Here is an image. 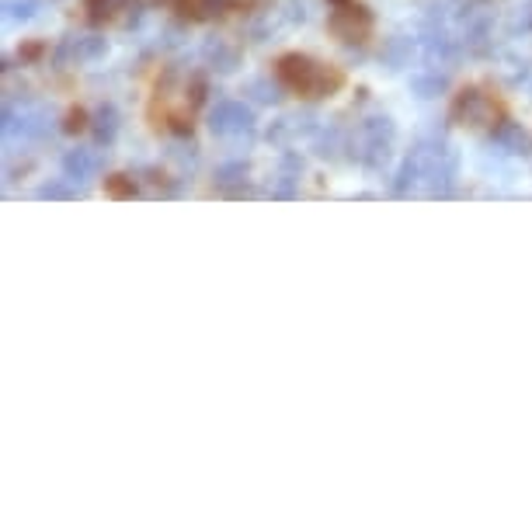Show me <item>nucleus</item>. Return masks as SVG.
Wrapping results in <instances>:
<instances>
[{
	"mask_svg": "<svg viewBox=\"0 0 532 532\" xmlns=\"http://www.w3.org/2000/svg\"><path fill=\"white\" fill-rule=\"evenodd\" d=\"M275 77L279 83L292 91V94H303V98H330L341 91L345 74L324 63V60H314L306 52H286L279 63H275Z\"/></svg>",
	"mask_w": 532,
	"mask_h": 532,
	"instance_id": "obj_1",
	"label": "nucleus"
},
{
	"mask_svg": "<svg viewBox=\"0 0 532 532\" xmlns=\"http://www.w3.org/2000/svg\"><path fill=\"white\" fill-rule=\"evenodd\" d=\"M452 123L466 129H497L504 123V108L494 101V94L480 87H466L452 98Z\"/></svg>",
	"mask_w": 532,
	"mask_h": 532,
	"instance_id": "obj_2",
	"label": "nucleus"
},
{
	"mask_svg": "<svg viewBox=\"0 0 532 532\" xmlns=\"http://www.w3.org/2000/svg\"><path fill=\"white\" fill-rule=\"evenodd\" d=\"M390 143H393V123L386 115H372L366 123L355 129L352 136V147H355V157L369 167H383L390 157Z\"/></svg>",
	"mask_w": 532,
	"mask_h": 532,
	"instance_id": "obj_3",
	"label": "nucleus"
},
{
	"mask_svg": "<svg viewBox=\"0 0 532 532\" xmlns=\"http://www.w3.org/2000/svg\"><path fill=\"white\" fill-rule=\"evenodd\" d=\"M328 28L330 36L341 42H366L372 36V14L362 4H341L330 11Z\"/></svg>",
	"mask_w": 532,
	"mask_h": 532,
	"instance_id": "obj_4",
	"label": "nucleus"
},
{
	"mask_svg": "<svg viewBox=\"0 0 532 532\" xmlns=\"http://www.w3.org/2000/svg\"><path fill=\"white\" fill-rule=\"evenodd\" d=\"M209 129L216 136H244L254 129V112L244 101H219L209 115Z\"/></svg>",
	"mask_w": 532,
	"mask_h": 532,
	"instance_id": "obj_5",
	"label": "nucleus"
},
{
	"mask_svg": "<svg viewBox=\"0 0 532 532\" xmlns=\"http://www.w3.org/2000/svg\"><path fill=\"white\" fill-rule=\"evenodd\" d=\"M101 171V157L94 150H70L63 157V178L70 181H91Z\"/></svg>",
	"mask_w": 532,
	"mask_h": 532,
	"instance_id": "obj_6",
	"label": "nucleus"
},
{
	"mask_svg": "<svg viewBox=\"0 0 532 532\" xmlns=\"http://www.w3.org/2000/svg\"><path fill=\"white\" fill-rule=\"evenodd\" d=\"M491 147H501V154H522V150H526V132H522L519 125L501 123L494 129Z\"/></svg>",
	"mask_w": 532,
	"mask_h": 532,
	"instance_id": "obj_7",
	"label": "nucleus"
},
{
	"mask_svg": "<svg viewBox=\"0 0 532 532\" xmlns=\"http://www.w3.org/2000/svg\"><path fill=\"white\" fill-rule=\"evenodd\" d=\"M94 136H98V143H112L115 136H119V112L112 108V105H101L98 112H94Z\"/></svg>",
	"mask_w": 532,
	"mask_h": 532,
	"instance_id": "obj_8",
	"label": "nucleus"
},
{
	"mask_svg": "<svg viewBox=\"0 0 532 532\" xmlns=\"http://www.w3.org/2000/svg\"><path fill=\"white\" fill-rule=\"evenodd\" d=\"M205 60H209V63H216V70H237L241 52H237V49H230V45L209 42V45H205Z\"/></svg>",
	"mask_w": 532,
	"mask_h": 532,
	"instance_id": "obj_9",
	"label": "nucleus"
},
{
	"mask_svg": "<svg viewBox=\"0 0 532 532\" xmlns=\"http://www.w3.org/2000/svg\"><path fill=\"white\" fill-rule=\"evenodd\" d=\"M67 52H70L77 63H87V60H94V56H101V52H105V39L87 36V39L70 42V45H67Z\"/></svg>",
	"mask_w": 532,
	"mask_h": 532,
	"instance_id": "obj_10",
	"label": "nucleus"
},
{
	"mask_svg": "<svg viewBox=\"0 0 532 532\" xmlns=\"http://www.w3.org/2000/svg\"><path fill=\"white\" fill-rule=\"evenodd\" d=\"M410 56H414V42L410 39H393L386 45V63H390V70H404L410 63Z\"/></svg>",
	"mask_w": 532,
	"mask_h": 532,
	"instance_id": "obj_11",
	"label": "nucleus"
},
{
	"mask_svg": "<svg viewBox=\"0 0 532 532\" xmlns=\"http://www.w3.org/2000/svg\"><path fill=\"white\" fill-rule=\"evenodd\" d=\"M442 87H446V70L439 74V67H435V70H428V74H421V77H414V91H417V98H435Z\"/></svg>",
	"mask_w": 532,
	"mask_h": 532,
	"instance_id": "obj_12",
	"label": "nucleus"
},
{
	"mask_svg": "<svg viewBox=\"0 0 532 532\" xmlns=\"http://www.w3.org/2000/svg\"><path fill=\"white\" fill-rule=\"evenodd\" d=\"M4 14L11 21H28L39 14V0H4Z\"/></svg>",
	"mask_w": 532,
	"mask_h": 532,
	"instance_id": "obj_13",
	"label": "nucleus"
},
{
	"mask_svg": "<svg viewBox=\"0 0 532 532\" xmlns=\"http://www.w3.org/2000/svg\"><path fill=\"white\" fill-rule=\"evenodd\" d=\"M181 7H185L188 18H212V14H219L223 0H185Z\"/></svg>",
	"mask_w": 532,
	"mask_h": 532,
	"instance_id": "obj_14",
	"label": "nucleus"
},
{
	"mask_svg": "<svg viewBox=\"0 0 532 532\" xmlns=\"http://www.w3.org/2000/svg\"><path fill=\"white\" fill-rule=\"evenodd\" d=\"M241 181H247L244 164H223L216 171V185H241Z\"/></svg>",
	"mask_w": 532,
	"mask_h": 532,
	"instance_id": "obj_15",
	"label": "nucleus"
},
{
	"mask_svg": "<svg viewBox=\"0 0 532 532\" xmlns=\"http://www.w3.org/2000/svg\"><path fill=\"white\" fill-rule=\"evenodd\" d=\"M512 32H532V4H526V7L512 18Z\"/></svg>",
	"mask_w": 532,
	"mask_h": 532,
	"instance_id": "obj_16",
	"label": "nucleus"
},
{
	"mask_svg": "<svg viewBox=\"0 0 532 532\" xmlns=\"http://www.w3.org/2000/svg\"><path fill=\"white\" fill-rule=\"evenodd\" d=\"M77 192L74 188H63V185H45L39 192V199H74Z\"/></svg>",
	"mask_w": 532,
	"mask_h": 532,
	"instance_id": "obj_17",
	"label": "nucleus"
},
{
	"mask_svg": "<svg viewBox=\"0 0 532 532\" xmlns=\"http://www.w3.org/2000/svg\"><path fill=\"white\" fill-rule=\"evenodd\" d=\"M250 91H258V94H254L258 101H275V98H279L275 87H268V81H250Z\"/></svg>",
	"mask_w": 532,
	"mask_h": 532,
	"instance_id": "obj_18",
	"label": "nucleus"
}]
</instances>
